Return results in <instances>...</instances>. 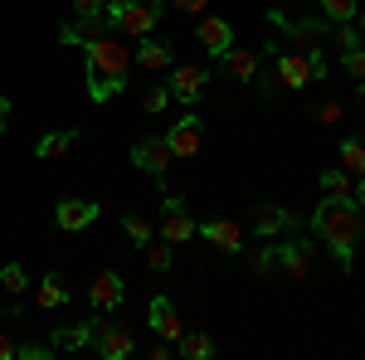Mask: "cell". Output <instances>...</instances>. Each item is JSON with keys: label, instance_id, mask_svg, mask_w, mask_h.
<instances>
[{"label": "cell", "instance_id": "obj_1", "mask_svg": "<svg viewBox=\"0 0 365 360\" xmlns=\"http://www.w3.org/2000/svg\"><path fill=\"white\" fill-rule=\"evenodd\" d=\"M312 234L336 253L341 273H351L356 249H361V239H365V210L356 200H327V195H322L317 210H312Z\"/></svg>", "mask_w": 365, "mask_h": 360}, {"label": "cell", "instance_id": "obj_2", "mask_svg": "<svg viewBox=\"0 0 365 360\" xmlns=\"http://www.w3.org/2000/svg\"><path fill=\"white\" fill-rule=\"evenodd\" d=\"M127 73H132V49L122 44V34H103L83 44V83L93 103H108L127 88Z\"/></svg>", "mask_w": 365, "mask_h": 360}, {"label": "cell", "instance_id": "obj_3", "mask_svg": "<svg viewBox=\"0 0 365 360\" xmlns=\"http://www.w3.org/2000/svg\"><path fill=\"white\" fill-rule=\"evenodd\" d=\"M166 0H108L103 15H108V29L113 34H127V39H146L156 34V20L166 15Z\"/></svg>", "mask_w": 365, "mask_h": 360}, {"label": "cell", "instance_id": "obj_4", "mask_svg": "<svg viewBox=\"0 0 365 360\" xmlns=\"http://www.w3.org/2000/svg\"><path fill=\"white\" fill-rule=\"evenodd\" d=\"M273 29H282L287 39H297V49H322L331 39V20L327 15H292V10H268Z\"/></svg>", "mask_w": 365, "mask_h": 360}, {"label": "cell", "instance_id": "obj_5", "mask_svg": "<svg viewBox=\"0 0 365 360\" xmlns=\"http://www.w3.org/2000/svg\"><path fill=\"white\" fill-rule=\"evenodd\" d=\"M132 166L146 170L156 185H166V170L175 166V151L166 146V137H146V141H132Z\"/></svg>", "mask_w": 365, "mask_h": 360}, {"label": "cell", "instance_id": "obj_6", "mask_svg": "<svg viewBox=\"0 0 365 360\" xmlns=\"http://www.w3.org/2000/svg\"><path fill=\"white\" fill-rule=\"evenodd\" d=\"M170 98L175 103H190L195 108L200 98H205V88H210V68H200V63H170Z\"/></svg>", "mask_w": 365, "mask_h": 360}, {"label": "cell", "instance_id": "obj_7", "mask_svg": "<svg viewBox=\"0 0 365 360\" xmlns=\"http://www.w3.org/2000/svg\"><path fill=\"white\" fill-rule=\"evenodd\" d=\"M166 215H161V239L166 244H190L200 234V224H195V215L185 210V200L180 195H166V205H161Z\"/></svg>", "mask_w": 365, "mask_h": 360}, {"label": "cell", "instance_id": "obj_8", "mask_svg": "<svg viewBox=\"0 0 365 360\" xmlns=\"http://www.w3.org/2000/svg\"><path fill=\"white\" fill-rule=\"evenodd\" d=\"M98 215H103V205L98 200H58L54 205V224L63 229V234H78V229H88V224H98Z\"/></svg>", "mask_w": 365, "mask_h": 360}, {"label": "cell", "instance_id": "obj_9", "mask_svg": "<svg viewBox=\"0 0 365 360\" xmlns=\"http://www.w3.org/2000/svg\"><path fill=\"white\" fill-rule=\"evenodd\" d=\"M200 141H205V122H200L195 112H185V117L166 132V146L175 151V161H190V156L200 151Z\"/></svg>", "mask_w": 365, "mask_h": 360}, {"label": "cell", "instance_id": "obj_10", "mask_svg": "<svg viewBox=\"0 0 365 360\" xmlns=\"http://www.w3.org/2000/svg\"><path fill=\"white\" fill-rule=\"evenodd\" d=\"M122 297H127V277L122 273H98L93 282H88V302H93V312H117L122 307Z\"/></svg>", "mask_w": 365, "mask_h": 360}, {"label": "cell", "instance_id": "obj_11", "mask_svg": "<svg viewBox=\"0 0 365 360\" xmlns=\"http://www.w3.org/2000/svg\"><path fill=\"white\" fill-rule=\"evenodd\" d=\"M278 273L292 277V282L312 277V244L307 239H282L278 244Z\"/></svg>", "mask_w": 365, "mask_h": 360}, {"label": "cell", "instance_id": "obj_12", "mask_svg": "<svg viewBox=\"0 0 365 360\" xmlns=\"http://www.w3.org/2000/svg\"><path fill=\"white\" fill-rule=\"evenodd\" d=\"M195 39H200V49H205V54H229V49H234V25H229L225 15H205V20H200L195 25Z\"/></svg>", "mask_w": 365, "mask_h": 360}, {"label": "cell", "instance_id": "obj_13", "mask_svg": "<svg viewBox=\"0 0 365 360\" xmlns=\"http://www.w3.org/2000/svg\"><path fill=\"white\" fill-rule=\"evenodd\" d=\"M146 322H151V331L161 336V341H170V346L185 336V322H180V312L170 307V297H151V302H146Z\"/></svg>", "mask_w": 365, "mask_h": 360}, {"label": "cell", "instance_id": "obj_14", "mask_svg": "<svg viewBox=\"0 0 365 360\" xmlns=\"http://www.w3.org/2000/svg\"><path fill=\"white\" fill-rule=\"evenodd\" d=\"M93 351H98L103 360H127L132 351H137V336L127 331V326H117L113 317H108V326L93 336Z\"/></svg>", "mask_w": 365, "mask_h": 360}, {"label": "cell", "instance_id": "obj_15", "mask_svg": "<svg viewBox=\"0 0 365 360\" xmlns=\"http://www.w3.org/2000/svg\"><path fill=\"white\" fill-rule=\"evenodd\" d=\"M292 224H297V215L282 210V205H273V200H263V205L253 210V234H258V239H282Z\"/></svg>", "mask_w": 365, "mask_h": 360}, {"label": "cell", "instance_id": "obj_16", "mask_svg": "<svg viewBox=\"0 0 365 360\" xmlns=\"http://www.w3.org/2000/svg\"><path fill=\"white\" fill-rule=\"evenodd\" d=\"M220 68H225L234 83H253V78H258V68H263V54H258V49H239V44H234L229 54H220Z\"/></svg>", "mask_w": 365, "mask_h": 360}, {"label": "cell", "instance_id": "obj_17", "mask_svg": "<svg viewBox=\"0 0 365 360\" xmlns=\"http://www.w3.org/2000/svg\"><path fill=\"white\" fill-rule=\"evenodd\" d=\"M103 34H113L108 29V15H83V20H73V25H58V39L63 44H93V39H103Z\"/></svg>", "mask_w": 365, "mask_h": 360}, {"label": "cell", "instance_id": "obj_18", "mask_svg": "<svg viewBox=\"0 0 365 360\" xmlns=\"http://www.w3.org/2000/svg\"><path fill=\"white\" fill-rule=\"evenodd\" d=\"M200 239H210L215 249H225V253H244V229L234 220H205L200 224Z\"/></svg>", "mask_w": 365, "mask_h": 360}, {"label": "cell", "instance_id": "obj_19", "mask_svg": "<svg viewBox=\"0 0 365 360\" xmlns=\"http://www.w3.org/2000/svg\"><path fill=\"white\" fill-rule=\"evenodd\" d=\"M175 49H170V39H156V34H146V39H137V49H132V63H141V68H170L175 63Z\"/></svg>", "mask_w": 365, "mask_h": 360}, {"label": "cell", "instance_id": "obj_20", "mask_svg": "<svg viewBox=\"0 0 365 360\" xmlns=\"http://www.w3.org/2000/svg\"><path fill=\"white\" fill-rule=\"evenodd\" d=\"M49 346H54V351H88V346H93V317L68 322V326H54Z\"/></svg>", "mask_w": 365, "mask_h": 360}, {"label": "cell", "instance_id": "obj_21", "mask_svg": "<svg viewBox=\"0 0 365 360\" xmlns=\"http://www.w3.org/2000/svg\"><path fill=\"white\" fill-rule=\"evenodd\" d=\"M68 297H73V292H68V282H63L58 273H44V277H39V287H34V302H39V312H58Z\"/></svg>", "mask_w": 365, "mask_h": 360}, {"label": "cell", "instance_id": "obj_22", "mask_svg": "<svg viewBox=\"0 0 365 360\" xmlns=\"http://www.w3.org/2000/svg\"><path fill=\"white\" fill-rule=\"evenodd\" d=\"M317 190L327 200H356V175L351 170H322L317 175Z\"/></svg>", "mask_w": 365, "mask_h": 360}, {"label": "cell", "instance_id": "obj_23", "mask_svg": "<svg viewBox=\"0 0 365 360\" xmlns=\"http://www.w3.org/2000/svg\"><path fill=\"white\" fill-rule=\"evenodd\" d=\"M73 141H78V132H44V137L34 141V156L39 161H58V156L73 151Z\"/></svg>", "mask_w": 365, "mask_h": 360}, {"label": "cell", "instance_id": "obj_24", "mask_svg": "<svg viewBox=\"0 0 365 360\" xmlns=\"http://www.w3.org/2000/svg\"><path fill=\"white\" fill-rule=\"evenodd\" d=\"M175 356H185V360H210L215 356V341L205 331H185L180 341H175Z\"/></svg>", "mask_w": 365, "mask_h": 360}, {"label": "cell", "instance_id": "obj_25", "mask_svg": "<svg viewBox=\"0 0 365 360\" xmlns=\"http://www.w3.org/2000/svg\"><path fill=\"white\" fill-rule=\"evenodd\" d=\"M273 268H278V244L273 239H263L258 249H249V273L253 277H268Z\"/></svg>", "mask_w": 365, "mask_h": 360}, {"label": "cell", "instance_id": "obj_26", "mask_svg": "<svg viewBox=\"0 0 365 360\" xmlns=\"http://www.w3.org/2000/svg\"><path fill=\"white\" fill-rule=\"evenodd\" d=\"M0 292H10V297H25V292H29L25 263H5V268H0Z\"/></svg>", "mask_w": 365, "mask_h": 360}, {"label": "cell", "instance_id": "obj_27", "mask_svg": "<svg viewBox=\"0 0 365 360\" xmlns=\"http://www.w3.org/2000/svg\"><path fill=\"white\" fill-rule=\"evenodd\" d=\"M122 229H127V239H132L137 249H146V244L156 239V224L146 220V215H122Z\"/></svg>", "mask_w": 365, "mask_h": 360}, {"label": "cell", "instance_id": "obj_28", "mask_svg": "<svg viewBox=\"0 0 365 360\" xmlns=\"http://www.w3.org/2000/svg\"><path fill=\"white\" fill-rule=\"evenodd\" d=\"M317 10L331 20V25H346V20H356V10H361V0H317Z\"/></svg>", "mask_w": 365, "mask_h": 360}, {"label": "cell", "instance_id": "obj_29", "mask_svg": "<svg viewBox=\"0 0 365 360\" xmlns=\"http://www.w3.org/2000/svg\"><path fill=\"white\" fill-rule=\"evenodd\" d=\"M170 263H175V244H166V239L156 244V239H151V244H146V268H151V273H166Z\"/></svg>", "mask_w": 365, "mask_h": 360}, {"label": "cell", "instance_id": "obj_30", "mask_svg": "<svg viewBox=\"0 0 365 360\" xmlns=\"http://www.w3.org/2000/svg\"><path fill=\"white\" fill-rule=\"evenodd\" d=\"M341 166L351 170V175H365V141H356V137L341 141Z\"/></svg>", "mask_w": 365, "mask_h": 360}, {"label": "cell", "instance_id": "obj_31", "mask_svg": "<svg viewBox=\"0 0 365 360\" xmlns=\"http://www.w3.org/2000/svg\"><path fill=\"white\" fill-rule=\"evenodd\" d=\"M331 44H336V54H351V49H361L365 39H361V29L346 20V25H331Z\"/></svg>", "mask_w": 365, "mask_h": 360}, {"label": "cell", "instance_id": "obj_32", "mask_svg": "<svg viewBox=\"0 0 365 360\" xmlns=\"http://www.w3.org/2000/svg\"><path fill=\"white\" fill-rule=\"evenodd\" d=\"M312 122H322V127L341 122V98H322V103H312Z\"/></svg>", "mask_w": 365, "mask_h": 360}, {"label": "cell", "instance_id": "obj_33", "mask_svg": "<svg viewBox=\"0 0 365 360\" xmlns=\"http://www.w3.org/2000/svg\"><path fill=\"white\" fill-rule=\"evenodd\" d=\"M341 68H346V78L365 83V44H361V49H351V54H341Z\"/></svg>", "mask_w": 365, "mask_h": 360}, {"label": "cell", "instance_id": "obj_34", "mask_svg": "<svg viewBox=\"0 0 365 360\" xmlns=\"http://www.w3.org/2000/svg\"><path fill=\"white\" fill-rule=\"evenodd\" d=\"M170 103H175V98H170V88H151V93L141 98V108H146V112H156V117H161V112H166Z\"/></svg>", "mask_w": 365, "mask_h": 360}, {"label": "cell", "instance_id": "obj_35", "mask_svg": "<svg viewBox=\"0 0 365 360\" xmlns=\"http://www.w3.org/2000/svg\"><path fill=\"white\" fill-rule=\"evenodd\" d=\"M15 356H20V360H49V356H54V346H44V341H20Z\"/></svg>", "mask_w": 365, "mask_h": 360}, {"label": "cell", "instance_id": "obj_36", "mask_svg": "<svg viewBox=\"0 0 365 360\" xmlns=\"http://www.w3.org/2000/svg\"><path fill=\"white\" fill-rule=\"evenodd\" d=\"M166 5L175 15H205V10H210V0H166Z\"/></svg>", "mask_w": 365, "mask_h": 360}, {"label": "cell", "instance_id": "obj_37", "mask_svg": "<svg viewBox=\"0 0 365 360\" xmlns=\"http://www.w3.org/2000/svg\"><path fill=\"white\" fill-rule=\"evenodd\" d=\"M103 5H108V0H73V15H78V20H83V15H103Z\"/></svg>", "mask_w": 365, "mask_h": 360}, {"label": "cell", "instance_id": "obj_38", "mask_svg": "<svg viewBox=\"0 0 365 360\" xmlns=\"http://www.w3.org/2000/svg\"><path fill=\"white\" fill-rule=\"evenodd\" d=\"M0 360H15V341H10L5 326H0Z\"/></svg>", "mask_w": 365, "mask_h": 360}, {"label": "cell", "instance_id": "obj_39", "mask_svg": "<svg viewBox=\"0 0 365 360\" xmlns=\"http://www.w3.org/2000/svg\"><path fill=\"white\" fill-rule=\"evenodd\" d=\"M10 112H15V103H10V98H5V93H0V132H5V127H10Z\"/></svg>", "mask_w": 365, "mask_h": 360}, {"label": "cell", "instance_id": "obj_40", "mask_svg": "<svg viewBox=\"0 0 365 360\" xmlns=\"http://www.w3.org/2000/svg\"><path fill=\"white\" fill-rule=\"evenodd\" d=\"M356 205L365 210V175H356Z\"/></svg>", "mask_w": 365, "mask_h": 360}, {"label": "cell", "instance_id": "obj_41", "mask_svg": "<svg viewBox=\"0 0 365 360\" xmlns=\"http://www.w3.org/2000/svg\"><path fill=\"white\" fill-rule=\"evenodd\" d=\"M356 20H361V25H356V29H361V39H365V10H356Z\"/></svg>", "mask_w": 365, "mask_h": 360}, {"label": "cell", "instance_id": "obj_42", "mask_svg": "<svg viewBox=\"0 0 365 360\" xmlns=\"http://www.w3.org/2000/svg\"><path fill=\"white\" fill-rule=\"evenodd\" d=\"M361 98H365V83H361Z\"/></svg>", "mask_w": 365, "mask_h": 360}]
</instances>
